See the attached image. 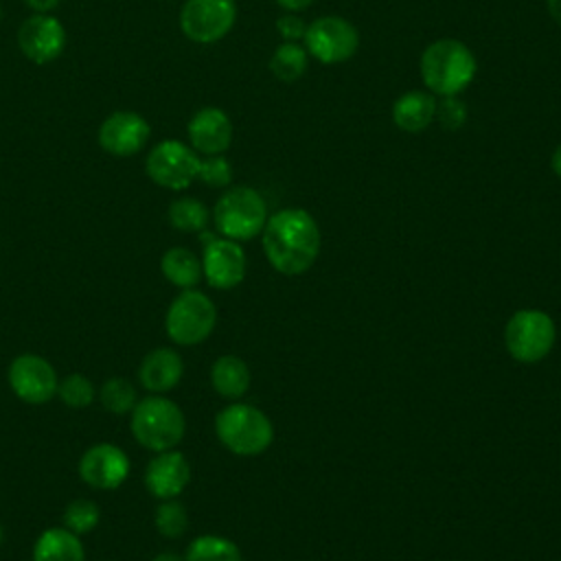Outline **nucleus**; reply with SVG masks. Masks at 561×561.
I'll return each mask as SVG.
<instances>
[{
    "label": "nucleus",
    "instance_id": "e433bc0d",
    "mask_svg": "<svg viewBox=\"0 0 561 561\" xmlns=\"http://www.w3.org/2000/svg\"><path fill=\"white\" fill-rule=\"evenodd\" d=\"M151 561H184V559L178 557L175 552H160V554H156Z\"/></svg>",
    "mask_w": 561,
    "mask_h": 561
},
{
    "label": "nucleus",
    "instance_id": "5701e85b",
    "mask_svg": "<svg viewBox=\"0 0 561 561\" xmlns=\"http://www.w3.org/2000/svg\"><path fill=\"white\" fill-rule=\"evenodd\" d=\"M307 64H309V53L300 42H283L272 53L270 70L278 81L291 83L305 75Z\"/></svg>",
    "mask_w": 561,
    "mask_h": 561
},
{
    "label": "nucleus",
    "instance_id": "aec40b11",
    "mask_svg": "<svg viewBox=\"0 0 561 561\" xmlns=\"http://www.w3.org/2000/svg\"><path fill=\"white\" fill-rule=\"evenodd\" d=\"M33 561H85L81 537L66 526L46 528L33 546Z\"/></svg>",
    "mask_w": 561,
    "mask_h": 561
},
{
    "label": "nucleus",
    "instance_id": "393cba45",
    "mask_svg": "<svg viewBox=\"0 0 561 561\" xmlns=\"http://www.w3.org/2000/svg\"><path fill=\"white\" fill-rule=\"evenodd\" d=\"M184 561H241V552L237 543L226 537L202 535L188 543Z\"/></svg>",
    "mask_w": 561,
    "mask_h": 561
},
{
    "label": "nucleus",
    "instance_id": "dca6fc26",
    "mask_svg": "<svg viewBox=\"0 0 561 561\" xmlns=\"http://www.w3.org/2000/svg\"><path fill=\"white\" fill-rule=\"evenodd\" d=\"M186 136L199 156H219L232 142V121L221 107L206 105L191 116Z\"/></svg>",
    "mask_w": 561,
    "mask_h": 561
},
{
    "label": "nucleus",
    "instance_id": "c85d7f7f",
    "mask_svg": "<svg viewBox=\"0 0 561 561\" xmlns=\"http://www.w3.org/2000/svg\"><path fill=\"white\" fill-rule=\"evenodd\" d=\"M57 397L68 405V408H85L94 401L96 390L92 386V381L81 375V373H72L68 377H64L57 386Z\"/></svg>",
    "mask_w": 561,
    "mask_h": 561
},
{
    "label": "nucleus",
    "instance_id": "412c9836",
    "mask_svg": "<svg viewBox=\"0 0 561 561\" xmlns=\"http://www.w3.org/2000/svg\"><path fill=\"white\" fill-rule=\"evenodd\" d=\"M210 383L224 399H239L250 388V368L237 355H221L210 368Z\"/></svg>",
    "mask_w": 561,
    "mask_h": 561
},
{
    "label": "nucleus",
    "instance_id": "423d86ee",
    "mask_svg": "<svg viewBox=\"0 0 561 561\" xmlns=\"http://www.w3.org/2000/svg\"><path fill=\"white\" fill-rule=\"evenodd\" d=\"M217 322L215 302L197 289H182L167 309V335L180 346H195L204 342Z\"/></svg>",
    "mask_w": 561,
    "mask_h": 561
},
{
    "label": "nucleus",
    "instance_id": "6e6552de",
    "mask_svg": "<svg viewBox=\"0 0 561 561\" xmlns=\"http://www.w3.org/2000/svg\"><path fill=\"white\" fill-rule=\"evenodd\" d=\"M554 337L557 331L552 318L537 309H522L513 313L504 333L508 353L524 364L543 359L552 351Z\"/></svg>",
    "mask_w": 561,
    "mask_h": 561
},
{
    "label": "nucleus",
    "instance_id": "f3484780",
    "mask_svg": "<svg viewBox=\"0 0 561 561\" xmlns=\"http://www.w3.org/2000/svg\"><path fill=\"white\" fill-rule=\"evenodd\" d=\"M191 482V465L184 454L175 449L158 451L145 469V486L158 500L178 497Z\"/></svg>",
    "mask_w": 561,
    "mask_h": 561
},
{
    "label": "nucleus",
    "instance_id": "9d476101",
    "mask_svg": "<svg viewBox=\"0 0 561 561\" xmlns=\"http://www.w3.org/2000/svg\"><path fill=\"white\" fill-rule=\"evenodd\" d=\"M237 22L234 0H184L180 9V28L195 44H215L224 39Z\"/></svg>",
    "mask_w": 561,
    "mask_h": 561
},
{
    "label": "nucleus",
    "instance_id": "f257e3e1",
    "mask_svg": "<svg viewBox=\"0 0 561 561\" xmlns=\"http://www.w3.org/2000/svg\"><path fill=\"white\" fill-rule=\"evenodd\" d=\"M263 252L270 265L287 276L307 272L320 254V228L302 208H283L263 226Z\"/></svg>",
    "mask_w": 561,
    "mask_h": 561
},
{
    "label": "nucleus",
    "instance_id": "f8f14e48",
    "mask_svg": "<svg viewBox=\"0 0 561 561\" xmlns=\"http://www.w3.org/2000/svg\"><path fill=\"white\" fill-rule=\"evenodd\" d=\"M204 254H202V274L206 283L215 289H232L245 276V254L239 241L215 237L202 230Z\"/></svg>",
    "mask_w": 561,
    "mask_h": 561
},
{
    "label": "nucleus",
    "instance_id": "20e7f679",
    "mask_svg": "<svg viewBox=\"0 0 561 561\" xmlns=\"http://www.w3.org/2000/svg\"><path fill=\"white\" fill-rule=\"evenodd\" d=\"M267 221V204L263 195L250 186L228 188L213 208L217 232L232 241H248L263 232Z\"/></svg>",
    "mask_w": 561,
    "mask_h": 561
},
{
    "label": "nucleus",
    "instance_id": "2eb2a0df",
    "mask_svg": "<svg viewBox=\"0 0 561 561\" xmlns=\"http://www.w3.org/2000/svg\"><path fill=\"white\" fill-rule=\"evenodd\" d=\"M79 476L92 489L114 491L129 476V458L114 443H96L79 458Z\"/></svg>",
    "mask_w": 561,
    "mask_h": 561
},
{
    "label": "nucleus",
    "instance_id": "58836bf2",
    "mask_svg": "<svg viewBox=\"0 0 561 561\" xmlns=\"http://www.w3.org/2000/svg\"><path fill=\"white\" fill-rule=\"evenodd\" d=\"M0 15H2V11H0Z\"/></svg>",
    "mask_w": 561,
    "mask_h": 561
},
{
    "label": "nucleus",
    "instance_id": "1a4fd4ad",
    "mask_svg": "<svg viewBox=\"0 0 561 561\" xmlns=\"http://www.w3.org/2000/svg\"><path fill=\"white\" fill-rule=\"evenodd\" d=\"M302 46L307 48L309 57L333 66L351 59L357 53L359 33L346 18L322 15L307 24Z\"/></svg>",
    "mask_w": 561,
    "mask_h": 561
},
{
    "label": "nucleus",
    "instance_id": "39448f33",
    "mask_svg": "<svg viewBox=\"0 0 561 561\" xmlns=\"http://www.w3.org/2000/svg\"><path fill=\"white\" fill-rule=\"evenodd\" d=\"M215 432L224 447L239 456H256L265 451L274 438L272 421L248 403L224 408L215 419Z\"/></svg>",
    "mask_w": 561,
    "mask_h": 561
},
{
    "label": "nucleus",
    "instance_id": "a878e982",
    "mask_svg": "<svg viewBox=\"0 0 561 561\" xmlns=\"http://www.w3.org/2000/svg\"><path fill=\"white\" fill-rule=\"evenodd\" d=\"M99 401L101 405L112 412V414H129L134 410V405L138 403V397H136V388L123 379V377H110L101 390H99Z\"/></svg>",
    "mask_w": 561,
    "mask_h": 561
},
{
    "label": "nucleus",
    "instance_id": "c756f323",
    "mask_svg": "<svg viewBox=\"0 0 561 561\" xmlns=\"http://www.w3.org/2000/svg\"><path fill=\"white\" fill-rule=\"evenodd\" d=\"M197 180L204 182L206 186L224 188V186H228L232 182V164L224 158V153H219V156H204V158H199Z\"/></svg>",
    "mask_w": 561,
    "mask_h": 561
},
{
    "label": "nucleus",
    "instance_id": "2f4dec72",
    "mask_svg": "<svg viewBox=\"0 0 561 561\" xmlns=\"http://www.w3.org/2000/svg\"><path fill=\"white\" fill-rule=\"evenodd\" d=\"M276 31L283 37V42H302L307 22L298 13H285L276 20Z\"/></svg>",
    "mask_w": 561,
    "mask_h": 561
},
{
    "label": "nucleus",
    "instance_id": "c9c22d12",
    "mask_svg": "<svg viewBox=\"0 0 561 561\" xmlns=\"http://www.w3.org/2000/svg\"><path fill=\"white\" fill-rule=\"evenodd\" d=\"M550 167H552V171L561 178V145L552 151V158H550Z\"/></svg>",
    "mask_w": 561,
    "mask_h": 561
},
{
    "label": "nucleus",
    "instance_id": "9b49d317",
    "mask_svg": "<svg viewBox=\"0 0 561 561\" xmlns=\"http://www.w3.org/2000/svg\"><path fill=\"white\" fill-rule=\"evenodd\" d=\"M9 386L18 399L42 405L57 394V373L48 359L35 353H22L9 364Z\"/></svg>",
    "mask_w": 561,
    "mask_h": 561
},
{
    "label": "nucleus",
    "instance_id": "7c9ffc66",
    "mask_svg": "<svg viewBox=\"0 0 561 561\" xmlns=\"http://www.w3.org/2000/svg\"><path fill=\"white\" fill-rule=\"evenodd\" d=\"M434 118L440 123L443 129H460L467 121V107L458 96H440V101H436V114Z\"/></svg>",
    "mask_w": 561,
    "mask_h": 561
},
{
    "label": "nucleus",
    "instance_id": "ddd939ff",
    "mask_svg": "<svg viewBox=\"0 0 561 561\" xmlns=\"http://www.w3.org/2000/svg\"><path fill=\"white\" fill-rule=\"evenodd\" d=\"M18 48L33 64H50L66 48V28L50 13H33L18 28Z\"/></svg>",
    "mask_w": 561,
    "mask_h": 561
},
{
    "label": "nucleus",
    "instance_id": "6ab92c4d",
    "mask_svg": "<svg viewBox=\"0 0 561 561\" xmlns=\"http://www.w3.org/2000/svg\"><path fill=\"white\" fill-rule=\"evenodd\" d=\"M436 96L427 90H410L392 103V123L408 131L419 134L434 123Z\"/></svg>",
    "mask_w": 561,
    "mask_h": 561
},
{
    "label": "nucleus",
    "instance_id": "72a5a7b5",
    "mask_svg": "<svg viewBox=\"0 0 561 561\" xmlns=\"http://www.w3.org/2000/svg\"><path fill=\"white\" fill-rule=\"evenodd\" d=\"M26 2V7H31L35 13H50L57 4H59V0H24Z\"/></svg>",
    "mask_w": 561,
    "mask_h": 561
},
{
    "label": "nucleus",
    "instance_id": "4c0bfd02",
    "mask_svg": "<svg viewBox=\"0 0 561 561\" xmlns=\"http://www.w3.org/2000/svg\"><path fill=\"white\" fill-rule=\"evenodd\" d=\"M0 543H2V526H0Z\"/></svg>",
    "mask_w": 561,
    "mask_h": 561
},
{
    "label": "nucleus",
    "instance_id": "7ed1b4c3",
    "mask_svg": "<svg viewBox=\"0 0 561 561\" xmlns=\"http://www.w3.org/2000/svg\"><path fill=\"white\" fill-rule=\"evenodd\" d=\"M129 427L145 449L149 451H167L175 449L184 438L186 421L180 405L162 394H151L140 399L129 412Z\"/></svg>",
    "mask_w": 561,
    "mask_h": 561
},
{
    "label": "nucleus",
    "instance_id": "f03ea898",
    "mask_svg": "<svg viewBox=\"0 0 561 561\" xmlns=\"http://www.w3.org/2000/svg\"><path fill=\"white\" fill-rule=\"evenodd\" d=\"M421 81L434 96H458L476 79L473 50L454 37H440L425 46L419 61Z\"/></svg>",
    "mask_w": 561,
    "mask_h": 561
},
{
    "label": "nucleus",
    "instance_id": "bb28decb",
    "mask_svg": "<svg viewBox=\"0 0 561 561\" xmlns=\"http://www.w3.org/2000/svg\"><path fill=\"white\" fill-rule=\"evenodd\" d=\"M153 524L158 533L167 539H178L186 533L188 528V515L186 508L173 497V500H162L153 513Z\"/></svg>",
    "mask_w": 561,
    "mask_h": 561
},
{
    "label": "nucleus",
    "instance_id": "0eeeda50",
    "mask_svg": "<svg viewBox=\"0 0 561 561\" xmlns=\"http://www.w3.org/2000/svg\"><path fill=\"white\" fill-rule=\"evenodd\" d=\"M149 180L169 191H184L197 180L199 153L175 138L160 140L145 160Z\"/></svg>",
    "mask_w": 561,
    "mask_h": 561
},
{
    "label": "nucleus",
    "instance_id": "4468645a",
    "mask_svg": "<svg viewBox=\"0 0 561 561\" xmlns=\"http://www.w3.org/2000/svg\"><path fill=\"white\" fill-rule=\"evenodd\" d=\"M151 127L145 116L131 110L112 112L96 131L99 147L116 158L136 156L149 140Z\"/></svg>",
    "mask_w": 561,
    "mask_h": 561
},
{
    "label": "nucleus",
    "instance_id": "f704fd0d",
    "mask_svg": "<svg viewBox=\"0 0 561 561\" xmlns=\"http://www.w3.org/2000/svg\"><path fill=\"white\" fill-rule=\"evenodd\" d=\"M546 9L550 18L561 26V0H546Z\"/></svg>",
    "mask_w": 561,
    "mask_h": 561
},
{
    "label": "nucleus",
    "instance_id": "4be33fe9",
    "mask_svg": "<svg viewBox=\"0 0 561 561\" xmlns=\"http://www.w3.org/2000/svg\"><path fill=\"white\" fill-rule=\"evenodd\" d=\"M160 270L164 278L182 289H191L199 283L202 261L188 248H169L160 259Z\"/></svg>",
    "mask_w": 561,
    "mask_h": 561
},
{
    "label": "nucleus",
    "instance_id": "cd10ccee",
    "mask_svg": "<svg viewBox=\"0 0 561 561\" xmlns=\"http://www.w3.org/2000/svg\"><path fill=\"white\" fill-rule=\"evenodd\" d=\"M99 519H101L99 506L94 502H90V500H83V497L72 500L64 508V526L68 530H72L75 535H79V537L88 535L90 530H94Z\"/></svg>",
    "mask_w": 561,
    "mask_h": 561
},
{
    "label": "nucleus",
    "instance_id": "473e14b6",
    "mask_svg": "<svg viewBox=\"0 0 561 561\" xmlns=\"http://www.w3.org/2000/svg\"><path fill=\"white\" fill-rule=\"evenodd\" d=\"M276 4L280 9H285L287 13H300V11L309 9L313 4V0H276Z\"/></svg>",
    "mask_w": 561,
    "mask_h": 561
},
{
    "label": "nucleus",
    "instance_id": "a211bd4d",
    "mask_svg": "<svg viewBox=\"0 0 561 561\" xmlns=\"http://www.w3.org/2000/svg\"><path fill=\"white\" fill-rule=\"evenodd\" d=\"M184 375V364L182 357L173 348H153L149 351L140 366H138V379L140 386L153 394L169 392L180 383Z\"/></svg>",
    "mask_w": 561,
    "mask_h": 561
},
{
    "label": "nucleus",
    "instance_id": "b1692460",
    "mask_svg": "<svg viewBox=\"0 0 561 561\" xmlns=\"http://www.w3.org/2000/svg\"><path fill=\"white\" fill-rule=\"evenodd\" d=\"M167 217H169V224L180 232H202L208 226L210 213L195 197H178L169 204Z\"/></svg>",
    "mask_w": 561,
    "mask_h": 561
}]
</instances>
